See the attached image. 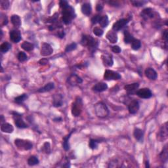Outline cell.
Masks as SVG:
<instances>
[{
    "label": "cell",
    "instance_id": "cell-14",
    "mask_svg": "<svg viewBox=\"0 0 168 168\" xmlns=\"http://www.w3.org/2000/svg\"><path fill=\"white\" fill-rule=\"evenodd\" d=\"M139 109V103L137 100H133L128 105V110L130 114H135Z\"/></svg>",
    "mask_w": 168,
    "mask_h": 168
},
{
    "label": "cell",
    "instance_id": "cell-52",
    "mask_svg": "<svg viewBox=\"0 0 168 168\" xmlns=\"http://www.w3.org/2000/svg\"><path fill=\"white\" fill-rule=\"evenodd\" d=\"M146 167H149V162H146Z\"/></svg>",
    "mask_w": 168,
    "mask_h": 168
},
{
    "label": "cell",
    "instance_id": "cell-18",
    "mask_svg": "<svg viewBox=\"0 0 168 168\" xmlns=\"http://www.w3.org/2000/svg\"><path fill=\"white\" fill-rule=\"evenodd\" d=\"M140 14L145 20H147L149 19H152L154 17V12L151 8H146L143 9Z\"/></svg>",
    "mask_w": 168,
    "mask_h": 168
},
{
    "label": "cell",
    "instance_id": "cell-50",
    "mask_svg": "<svg viewBox=\"0 0 168 168\" xmlns=\"http://www.w3.org/2000/svg\"><path fill=\"white\" fill-rule=\"evenodd\" d=\"M3 25H6V24H7V23H8V19H7V17H4V19L3 20Z\"/></svg>",
    "mask_w": 168,
    "mask_h": 168
},
{
    "label": "cell",
    "instance_id": "cell-13",
    "mask_svg": "<svg viewBox=\"0 0 168 168\" xmlns=\"http://www.w3.org/2000/svg\"><path fill=\"white\" fill-rule=\"evenodd\" d=\"M68 82L72 86H76L78 84H80L83 82L82 79L80 76H78L76 74H72L69 76L68 78Z\"/></svg>",
    "mask_w": 168,
    "mask_h": 168
},
{
    "label": "cell",
    "instance_id": "cell-15",
    "mask_svg": "<svg viewBox=\"0 0 168 168\" xmlns=\"http://www.w3.org/2000/svg\"><path fill=\"white\" fill-rule=\"evenodd\" d=\"M139 87V84L138 83H134L132 84H128V85H125L124 89L127 91L128 94L130 95H133L137 93V90Z\"/></svg>",
    "mask_w": 168,
    "mask_h": 168
},
{
    "label": "cell",
    "instance_id": "cell-49",
    "mask_svg": "<svg viewBox=\"0 0 168 168\" xmlns=\"http://www.w3.org/2000/svg\"><path fill=\"white\" fill-rule=\"evenodd\" d=\"M65 32H64V31H61L59 32V34H58V36L60 38H63L64 36H65Z\"/></svg>",
    "mask_w": 168,
    "mask_h": 168
},
{
    "label": "cell",
    "instance_id": "cell-4",
    "mask_svg": "<svg viewBox=\"0 0 168 168\" xmlns=\"http://www.w3.org/2000/svg\"><path fill=\"white\" fill-rule=\"evenodd\" d=\"M82 100L80 97H78L76 98L74 102L72 103V114L73 115V116H79L81 114V111H82Z\"/></svg>",
    "mask_w": 168,
    "mask_h": 168
},
{
    "label": "cell",
    "instance_id": "cell-31",
    "mask_svg": "<svg viewBox=\"0 0 168 168\" xmlns=\"http://www.w3.org/2000/svg\"><path fill=\"white\" fill-rule=\"evenodd\" d=\"M39 164V160L35 156H31L28 160V164L30 166H33Z\"/></svg>",
    "mask_w": 168,
    "mask_h": 168
},
{
    "label": "cell",
    "instance_id": "cell-44",
    "mask_svg": "<svg viewBox=\"0 0 168 168\" xmlns=\"http://www.w3.org/2000/svg\"><path fill=\"white\" fill-rule=\"evenodd\" d=\"M111 49H112V52H114V53H120L121 51H122L121 48L118 45H114L112 47V48Z\"/></svg>",
    "mask_w": 168,
    "mask_h": 168
},
{
    "label": "cell",
    "instance_id": "cell-53",
    "mask_svg": "<svg viewBox=\"0 0 168 168\" xmlns=\"http://www.w3.org/2000/svg\"><path fill=\"white\" fill-rule=\"evenodd\" d=\"M1 122H3V116H1Z\"/></svg>",
    "mask_w": 168,
    "mask_h": 168
},
{
    "label": "cell",
    "instance_id": "cell-16",
    "mask_svg": "<svg viewBox=\"0 0 168 168\" xmlns=\"http://www.w3.org/2000/svg\"><path fill=\"white\" fill-rule=\"evenodd\" d=\"M63 104V97L61 94H56L53 97V105L55 107H60Z\"/></svg>",
    "mask_w": 168,
    "mask_h": 168
},
{
    "label": "cell",
    "instance_id": "cell-39",
    "mask_svg": "<svg viewBox=\"0 0 168 168\" xmlns=\"http://www.w3.org/2000/svg\"><path fill=\"white\" fill-rule=\"evenodd\" d=\"M77 48V44L76 43H72L70 44H69L68 45L66 46V48L65 49V51L67 52V53H69V52H71Z\"/></svg>",
    "mask_w": 168,
    "mask_h": 168
},
{
    "label": "cell",
    "instance_id": "cell-20",
    "mask_svg": "<svg viewBox=\"0 0 168 168\" xmlns=\"http://www.w3.org/2000/svg\"><path fill=\"white\" fill-rule=\"evenodd\" d=\"M133 135L136 139L140 143H143L144 140V132L139 128H135L133 132Z\"/></svg>",
    "mask_w": 168,
    "mask_h": 168
},
{
    "label": "cell",
    "instance_id": "cell-28",
    "mask_svg": "<svg viewBox=\"0 0 168 168\" xmlns=\"http://www.w3.org/2000/svg\"><path fill=\"white\" fill-rule=\"evenodd\" d=\"M11 23L13 24V25L14 26L17 27V28H19V27L21 26V19L20 18V17L17 15V14H14L11 17Z\"/></svg>",
    "mask_w": 168,
    "mask_h": 168
},
{
    "label": "cell",
    "instance_id": "cell-46",
    "mask_svg": "<svg viewBox=\"0 0 168 168\" xmlns=\"http://www.w3.org/2000/svg\"><path fill=\"white\" fill-rule=\"evenodd\" d=\"M162 38L165 40V43H167V38H168V34H167V29L164 30V32H163V33H162Z\"/></svg>",
    "mask_w": 168,
    "mask_h": 168
},
{
    "label": "cell",
    "instance_id": "cell-17",
    "mask_svg": "<svg viewBox=\"0 0 168 168\" xmlns=\"http://www.w3.org/2000/svg\"><path fill=\"white\" fill-rule=\"evenodd\" d=\"M103 63L108 66H112L114 64V61L112 55L108 53L103 54L101 56Z\"/></svg>",
    "mask_w": 168,
    "mask_h": 168
},
{
    "label": "cell",
    "instance_id": "cell-7",
    "mask_svg": "<svg viewBox=\"0 0 168 168\" xmlns=\"http://www.w3.org/2000/svg\"><path fill=\"white\" fill-rule=\"evenodd\" d=\"M122 76L119 73L110 70H107L104 74V79L106 80H120Z\"/></svg>",
    "mask_w": 168,
    "mask_h": 168
},
{
    "label": "cell",
    "instance_id": "cell-2",
    "mask_svg": "<svg viewBox=\"0 0 168 168\" xmlns=\"http://www.w3.org/2000/svg\"><path fill=\"white\" fill-rule=\"evenodd\" d=\"M81 44L83 46H87L91 51H95L98 46L97 39L93 38L91 36H83L81 40Z\"/></svg>",
    "mask_w": 168,
    "mask_h": 168
},
{
    "label": "cell",
    "instance_id": "cell-6",
    "mask_svg": "<svg viewBox=\"0 0 168 168\" xmlns=\"http://www.w3.org/2000/svg\"><path fill=\"white\" fill-rule=\"evenodd\" d=\"M13 115V118L14 120V123L16 126L20 129H25L28 127V125L24 122V121L22 119V115L17 112H12Z\"/></svg>",
    "mask_w": 168,
    "mask_h": 168
},
{
    "label": "cell",
    "instance_id": "cell-37",
    "mask_svg": "<svg viewBox=\"0 0 168 168\" xmlns=\"http://www.w3.org/2000/svg\"><path fill=\"white\" fill-rule=\"evenodd\" d=\"M17 58H18V60L20 62H24L27 60L28 59V56H27L26 54L23 51L19 52L18 55H17Z\"/></svg>",
    "mask_w": 168,
    "mask_h": 168
},
{
    "label": "cell",
    "instance_id": "cell-26",
    "mask_svg": "<svg viewBox=\"0 0 168 168\" xmlns=\"http://www.w3.org/2000/svg\"><path fill=\"white\" fill-rule=\"evenodd\" d=\"M167 145H165L164 149H163L162 152L160 154V159L161 160L162 163H165L167 161V156H168V152H167Z\"/></svg>",
    "mask_w": 168,
    "mask_h": 168
},
{
    "label": "cell",
    "instance_id": "cell-12",
    "mask_svg": "<svg viewBox=\"0 0 168 168\" xmlns=\"http://www.w3.org/2000/svg\"><path fill=\"white\" fill-rule=\"evenodd\" d=\"M53 53V48H52V47L51 46L50 44L47 43H42L41 48V55L42 56H49V55H51Z\"/></svg>",
    "mask_w": 168,
    "mask_h": 168
},
{
    "label": "cell",
    "instance_id": "cell-41",
    "mask_svg": "<svg viewBox=\"0 0 168 168\" xmlns=\"http://www.w3.org/2000/svg\"><path fill=\"white\" fill-rule=\"evenodd\" d=\"M131 2L135 7H143L147 3V1H132Z\"/></svg>",
    "mask_w": 168,
    "mask_h": 168
},
{
    "label": "cell",
    "instance_id": "cell-9",
    "mask_svg": "<svg viewBox=\"0 0 168 168\" xmlns=\"http://www.w3.org/2000/svg\"><path fill=\"white\" fill-rule=\"evenodd\" d=\"M129 19H122L118 20V21L113 24L112 30L114 32L116 31H119L121 29H122L123 27L127 25V24L129 23Z\"/></svg>",
    "mask_w": 168,
    "mask_h": 168
},
{
    "label": "cell",
    "instance_id": "cell-30",
    "mask_svg": "<svg viewBox=\"0 0 168 168\" xmlns=\"http://www.w3.org/2000/svg\"><path fill=\"white\" fill-rule=\"evenodd\" d=\"M132 48L135 51H137L141 47V42L139 39H133V40L132 41Z\"/></svg>",
    "mask_w": 168,
    "mask_h": 168
},
{
    "label": "cell",
    "instance_id": "cell-25",
    "mask_svg": "<svg viewBox=\"0 0 168 168\" xmlns=\"http://www.w3.org/2000/svg\"><path fill=\"white\" fill-rule=\"evenodd\" d=\"M75 129H73L72 132L69 133L68 135H67L66 136H65V137L63 138V148L64 149H65L66 151H68V150L70 149V145H69V139H70V136L72 135V134L74 132Z\"/></svg>",
    "mask_w": 168,
    "mask_h": 168
},
{
    "label": "cell",
    "instance_id": "cell-33",
    "mask_svg": "<svg viewBox=\"0 0 168 168\" xmlns=\"http://www.w3.org/2000/svg\"><path fill=\"white\" fill-rule=\"evenodd\" d=\"M108 23H109V21H108V17L107 15L101 17L99 21V24L101 27L105 28V27H107L108 26Z\"/></svg>",
    "mask_w": 168,
    "mask_h": 168
},
{
    "label": "cell",
    "instance_id": "cell-42",
    "mask_svg": "<svg viewBox=\"0 0 168 168\" xmlns=\"http://www.w3.org/2000/svg\"><path fill=\"white\" fill-rule=\"evenodd\" d=\"M101 18V16L99 14H97V15L94 16L92 19H91V23L93 24H96L97 23H99L100 19Z\"/></svg>",
    "mask_w": 168,
    "mask_h": 168
},
{
    "label": "cell",
    "instance_id": "cell-10",
    "mask_svg": "<svg viewBox=\"0 0 168 168\" xmlns=\"http://www.w3.org/2000/svg\"><path fill=\"white\" fill-rule=\"evenodd\" d=\"M137 94L138 97L141 98H150L152 97V93L149 88H143L137 91Z\"/></svg>",
    "mask_w": 168,
    "mask_h": 168
},
{
    "label": "cell",
    "instance_id": "cell-51",
    "mask_svg": "<svg viewBox=\"0 0 168 168\" xmlns=\"http://www.w3.org/2000/svg\"><path fill=\"white\" fill-rule=\"evenodd\" d=\"M53 121L54 122H61V121H62V118H56L53 120Z\"/></svg>",
    "mask_w": 168,
    "mask_h": 168
},
{
    "label": "cell",
    "instance_id": "cell-34",
    "mask_svg": "<svg viewBox=\"0 0 168 168\" xmlns=\"http://www.w3.org/2000/svg\"><path fill=\"white\" fill-rule=\"evenodd\" d=\"M133 36L128 31H125L124 32V41L125 43H132V41L133 40Z\"/></svg>",
    "mask_w": 168,
    "mask_h": 168
},
{
    "label": "cell",
    "instance_id": "cell-29",
    "mask_svg": "<svg viewBox=\"0 0 168 168\" xmlns=\"http://www.w3.org/2000/svg\"><path fill=\"white\" fill-rule=\"evenodd\" d=\"M21 48L26 51H31L34 49V44L30 43L28 41H24L23 43L21 44Z\"/></svg>",
    "mask_w": 168,
    "mask_h": 168
},
{
    "label": "cell",
    "instance_id": "cell-27",
    "mask_svg": "<svg viewBox=\"0 0 168 168\" xmlns=\"http://www.w3.org/2000/svg\"><path fill=\"white\" fill-rule=\"evenodd\" d=\"M54 87H55V84L53 83H48V84H46L45 86H43V87H41L40 89L38 90L39 93H45L48 92V91H50L52 90H53Z\"/></svg>",
    "mask_w": 168,
    "mask_h": 168
},
{
    "label": "cell",
    "instance_id": "cell-43",
    "mask_svg": "<svg viewBox=\"0 0 168 168\" xmlns=\"http://www.w3.org/2000/svg\"><path fill=\"white\" fill-rule=\"evenodd\" d=\"M1 6L3 9H7L9 7V2L8 1H1Z\"/></svg>",
    "mask_w": 168,
    "mask_h": 168
},
{
    "label": "cell",
    "instance_id": "cell-40",
    "mask_svg": "<svg viewBox=\"0 0 168 168\" xmlns=\"http://www.w3.org/2000/svg\"><path fill=\"white\" fill-rule=\"evenodd\" d=\"M93 34L97 36H103V34L104 33L103 30L98 28V27H95V28H94L93 30Z\"/></svg>",
    "mask_w": 168,
    "mask_h": 168
},
{
    "label": "cell",
    "instance_id": "cell-1",
    "mask_svg": "<svg viewBox=\"0 0 168 168\" xmlns=\"http://www.w3.org/2000/svg\"><path fill=\"white\" fill-rule=\"evenodd\" d=\"M63 17H62V20L63 22L66 25L70 24L72 20L76 17V13L72 7L70 6L63 9Z\"/></svg>",
    "mask_w": 168,
    "mask_h": 168
},
{
    "label": "cell",
    "instance_id": "cell-35",
    "mask_svg": "<svg viewBox=\"0 0 168 168\" xmlns=\"http://www.w3.org/2000/svg\"><path fill=\"white\" fill-rule=\"evenodd\" d=\"M28 98V95L26 94H23L22 95H20L19 97L14 98V102L17 104H21L23 103L24 101L27 99Z\"/></svg>",
    "mask_w": 168,
    "mask_h": 168
},
{
    "label": "cell",
    "instance_id": "cell-48",
    "mask_svg": "<svg viewBox=\"0 0 168 168\" xmlns=\"http://www.w3.org/2000/svg\"><path fill=\"white\" fill-rule=\"evenodd\" d=\"M103 9V6H102L101 4H97V7H96V10H97V11L98 12H100L102 11Z\"/></svg>",
    "mask_w": 168,
    "mask_h": 168
},
{
    "label": "cell",
    "instance_id": "cell-38",
    "mask_svg": "<svg viewBox=\"0 0 168 168\" xmlns=\"http://www.w3.org/2000/svg\"><path fill=\"white\" fill-rule=\"evenodd\" d=\"M42 150L46 153V154H50L51 153V145L49 142H45L43 144V147H42Z\"/></svg>",
    "mask_w": 168,
    "mask_h": 168
},
{
    "label": "cell",
    "instance_id": "cell-23",
    "mask_svg": "<svg viewBox=\"0 0 168 168\" xmlns=\"http://www.w3.org/2000/svg\"><path fill=\"white\" fill-rule=\"evenodd\" d=\"M81 12L83 14L86 16L90 15L92 11V9H91V4L90 3H84L82 6H81Z\"/></svg>",
    "mask_w": 168,
    "mask_h": 168
},
{
    "label": "cell",
    "instance_id": "cell-3",
    "mask_svg": "<svg viewBox=\"0 0 168 168\" xmlns=\"http://www.w3.org/2000/svg\"><path fill=\"white\" fill-rule=\"evenodd\" d=\"M95 112L96 115L99 118H106L109 114V110L105 103H97L95 105Z\"/></svg>",
    "mask_w": 168,
    "mask_h": 168
},
{
    "label": "cell",
    "instance_id": "cell-24",
    "mask_svg": "<svg viewBox=\"0 0 168 168\" xmlns=\"http://www.w3.org/2000/svg\"><path fill=\"white\" fill-rule=\"evenodd\" d=\"M1 130L2 132L6 133H11L14 131L13 126L9 123H4L1 124Z\"/></svg>",
    "mask_w": 168,
    "mask_h": 168
},
{
    "label": "cell",
    "instance_id": "cell-8",
    "mask_svg": "<svg viewBox=\"0 0 168 168\" xmlns=\"http://www.w3.org/2000/svg\"><path fill=\"white\" fill-rule=\"evenodd\" d=\"M168 135V129H167V123L165 122L160 127V131L157 135V139L160 141H164L166 140Z\"/></svg>",
    "mask_w": 168,
    "mask_h": 168
},
{
    "label": "cell",
    "instance_id": "cell-32",
    "mask_svg": "<svg viewBox=\"0 0 168 168\" xmlns=\"http://www.w3.org/2000/svg\"><path fill=\"white\" fill-rule=\"evenodd\" d=\"M11 44L9 43L8 42H3L1 45V46H0V51H1V53H7L11 49Z\"/></svg>",
    "mask_w": 168,
    "mask_h": 168
},
{
    "label": "cell",
    "instance_id": "cell-22",
    "mask_svg": "<svg viewBox=\"0 0 168 168\" xmlns=\"http://www.w3.org/2000/svg\"><path fill=\"white\" fill-rule=\"evenodd\" d=\"M107 38L112 43H116L118 41L117 34L114 30H110L108 32L107 34Z\"/></svg>",
    "mask_w": 168,
    "mask_h": 168
},
{
    "label": "cell",
    "instance_id": "cell-21",
    "mask_svg": "<svg viewBox=\"0 0 168 168\" xmlns=\"http://www.w3.org/2000/svg\"><path fill=\"white\" fill-rule=\"evenodd\" d=\"M108 89V85L107 83L104 82H100L96 84L93 86V90L96 91V92H103V91H106Z\"/></svg>",
    "mask_w": 168,
    "mask_h": 168
},
{
    "label": "cell",
    "instance_id": "cell-45",
    "mask_svg": "<svg viewBox=\"0 0 168 168\" xmlns=\"http://www.w3.org/2000/svg\"><path fill=\"white\" fill-rule=\"evenodd\" d=\"M60 6L62 9H65L66 7H67L68 6H69V3L68 1H65V0H62V1H60Z\"/></svg>",
    "mask_w": 168,
    "mask_h": 168
},
{
    "label": "cell",
    "instance_id": "cell-11",
    "mask_svg": "<svg viewBox=\"0 0 168 168\" xmlns=\"http://www.w3.org/2000/svg\"><path fill=\"white\" fill-rule=\"evenodd\" d=\"M9 37L10 39L13 42H14V43H18L22 39L21 32L17 29L12 30L10 31Z\"/></svg>",
    "mask_w": 168,
    "mask_h": 168
},
{
    "label": "cell",
    "instance_id": "cell-36",
    "mask_svg": "<svg viewBox=\"0 0 168 168\" xmlns=\"http://www.w3.org/2000/svg\"><path fill=\"white\" fill-rule=\"evenodd\" d=\"M99 143V140L97 139H91L90 143H89V147L91 149L94 150L96 149L98 147V144Z\"/></svg>",
    "mask_w": 168,
    "mask_h": 168
},
{
    "label": "cell",
    "instance_id": "cell-5",
    "mask_svg": "<svg viewBox=\"0 0 168 168\" xmlns=\"http://www.w3.org/2000/svg\"><path fill=\"white\" fill-rule=\"evenodd\" d=\"M14 145L20 150H29L32 149L33 145L30 140L17 139L14 140Z\"/></svg>",
    "mask_w": 168,
    "mask_h": 168
},
{
    "label": "cell",
    "instance_id": "cell-47",
    "mask_svg": "<svg viewBox=\"0 0 168 168\" xmlns=\"http://www.w3.org/2000/svg\"><path fill=\"white\" fill-rule=\"evenodd\" d=\"M48 59H41V60L39 61V64H40L41 65H47V64L48 63Z\"/></svg>",
    "mask_w": 168,
    "mask_h": 168
},
{
    "label": "cell",
    "instance_id": "cell-19",
    "mask_svg": "<svg viewBox=\"0 0 168 168\" xmlns=\"http://www.w3.org/2000/svg\"><path fill=\"white\" fill-rule=\"evenodd\" d=\"M145 76L149 79V80H156V78L158 77V74L154 69H153L152 68H148L147 69H146L145 70Z\"/></svg>",
    "mask_w": 168,
    "mask_h": 168
}]
</instances>
